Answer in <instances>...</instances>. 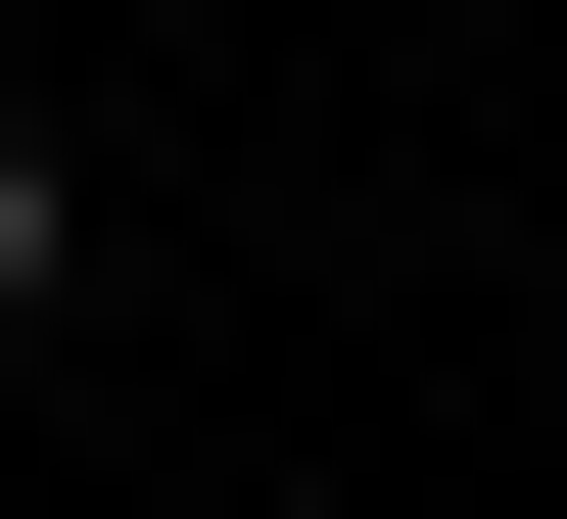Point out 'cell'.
I'll list each match as a JSON object with an SVG mask.
<instances>
[{
	"label": "cell",
	"mask_w": 567,
	"mask_h": 519,
	"mask_svg": "<svg viewBox=\"0 0 567 519\" xmlns=\"http://www.w3.org/2000/svg\"><path fill=\"white\" fill-rule=\"evenodd\" d=\"M0 331H48V142H0Z\"/></svg>",
	"instance_id": "cell-1"
}]
</instances>
